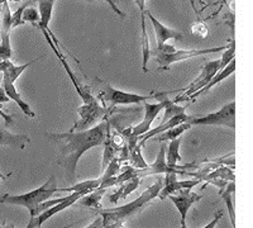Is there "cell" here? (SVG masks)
Instances as JSON below:
<instances>
[{"label":"cell","mask_w":253,"mask_h":228,"mask_svg":"<svg viewBox=\"0 0 253 228\" xmlns=\"http://www.w3.org/2000/svg\"><path fill=\"white\" fill-rule=\"evenodd\" d=\"M107 121L96 124L95 127L85 131H69L62 133H44V136L58 144V165L66 175L67 182L76 179L78 162L84 153L94 147L101 146L105 141L107 131L110 126Z\"/></svg>","instance_id":"1"},{"label":"cell","mask_w":253,"mask_h":228,"mask_svg":"<svg viewBox=\"0 0 253 228\" xmlns=\"http://www.w3.org/2000/svg\"><path fill=\"white\" fill-rule=\"evenodd\" d=\"M162 185H164V180L158 179L152 186L144 190L133 202L128 203L126 205H122V207H115V208L99 209V214H100L101 220H103L104 228L122 227L126 220H129L130 217L137 214L139 211H142L148 203L158 198V194H160V190L162 189Z\"/></svg>","instance_id":"2"},{"label":"cell","mask_w":253,"mask_h":228,"mask_svg":"<svg viewBox=\"0 0 253 228\" xmlns=\"http://www.w3.org/2000/svg\"><path fill=\"white\" fill-rule=\"evenodd\" d=\"M55 176H51L41 188L35 189L29 193L22 194V195H10V194H4L0 198L1 204L17 205V207H24L31 213V220L37 217V209L40 204H42L46 200L51 199V196L55 193H58V188L56 186Z\"/></svg>","instance_id":"3"},{"label":"cell","mask_w":253,"mask_h":228,"mask_svg":"<svg viewBox=\"0 0 253 228\" xmlns=\"http://www.w3.org/2000/svg\"><path fill=\"white\" fill-rule=\"evenodd\" d=\"M191 127L193 126H216V127H228L236 130V101H230L218 112L207 114L204 117H191L189 119Z\"/></svg>","instance_id":"4"},{"label":"cell","mask_w":253,"mask_h":228,"mask_svg":"<svg viewBox=\"0 0 253 228\" xmlns=\"http://www.w3.org/2000/svg\"><path fill=\"white\" fill-rule=\"evenodd\" d=\"M228 46H219L214 48H204V49H175L172 53H160L155 49H151V57L157 61V64L161 65L162 70L169 69V66L178 61L189 60V58L198 57V56L209 55V53L223 52L227 49Z\"/></svg>","instance_id":"5"},{"label":"cell","mask_w":253,"mask_h":228,"mask_svg":"<svg viewBox=\"0 0 253 228\" xmlns=\"http://www.w3.org/2000/svg\"><path fill=\"white\" fill-rule=\"evenodd\" d=\"M153 98V92L148 95H141V94H134V92H126L122 90L114 89L109 84L104 85V89L99 91L98 100L103 101L104 107L108 108L109 105H126V104H141L144 101L150 100Z\"/></svg>","instance_id":"6"},{"label":"cell","mask_w":253,"mask_h":228,"mask_svg":"<svg viewBox=\"0 0 253 228\" xmlns=\"http://www.w3.org/2000/svg\"><path fill=\"white\" fill-rule=\"evenodd\" d=\"M143 107H144L143 121L132 128L129 136H128V138H126V144H128V150L129 151L132 150V148H134L135 146L138 144L139 138L151 130V126H152L156 117H157L158 114H160V112L164 109V104L160 103V101L156 103V104L148 103V101H144Z\"/></svg>","instance_id":"7"},{"label":"cell","mask_w":253,"mask_h":228,"mask_svg":"<svg viewBox=\"0 0 253 228\" xmlns=\"http://www.w3.org/2000/svg\"><path fill=\"white\" fill-rule=\"evenodd\" d=\"M80 119L75 122L74 127L70 131H85L89 130L92 124L100 118H105L109 113V108L100 104V100H96L90 104H83L78 109Z\"/></svg>","instance_id":"8"},{"label":"cell","mask_w":253,"mask_h":228,"mask_svg":"<svg viewBox=\"0 0 253 228\" xmlns=\"http://www.w3.org/2000/svg\"><path fill=\"white\" fill-rule=\"evenodd\" d=\"M218 71H220V60H219V58L218 60H213L207 62V64L203 66L200 75H199L191 84H189V87L185 88V89L178 90V91H185V94L177 96L173 101H175V103H178V101L186 100L190 95H193L196 91H199L200 89L207 87V85L209 84V81L214 78V75H215Z\"/></svg>","instance_id":"9"},{"label":"cell","mask_w":253,"mask_h":228,"mask_svg":"<svg viewBox=\"0 0 253 228\" xmlns=\"http://www.w3.org/2000/svg\"><path fill=\"white\" fill-rule=\"evenodd\" d=\"M89 193L90 191H74V193H71L70 195H67L66 200H63V202L58 203V204L56 205H52V207H49L48 209L42 212L40 216H37L36 218H32V220L29 221L27 228H41V226L43 225L46 221H48L51 217L60 213V212L65 211V209H67L69 207H71V205L76 204V202H78L80 198H83L84 195H86V194Z\"/></svg>","instance_id":"10"},{"label":"cell","mask_w":253,"mask_h":228,"mask_svg":"<svg viewBox=\"0 0 253 228\" xmlns=\"http://www.w3.org/2000/svg\"><path fill=\"white\" fill-rule=\"evenodd\" d=\"M167 198L175 204L178 213L181 214V226H185L186 225L187 212L190 211V208H191L195 203H198L199 200L202 199L203 195L193 193L191 189H182V190H178L176 194L169 195Z\"/></svg>","instance_id":"11"},{"label":"cell","mask_w":253,"mask_h":228,"mask_svg":"<svg viewBox=\"0 0 253 228\" xmlns=\"http://www.w3.org/2000/svg\"><path fill=\"white\" fill-rule=\"evenodd\" d=\"M169 173H176L177 175H185V170H177V169L170 168L166 162V146L164 143L160 146V151L157 153L155 162L152 165H148V168L143 169V170H138L139 178H144V176L151 175H158V174H169Z\"/></svg>","instance_id":"12"},{"label":"cell","mask_w":253,"mask_h":228,"mask_svg":"<svg viewBox=\"0 0 253 228\" xmlns=\"http://www.w3.org/2000/svg\"><path fill=\"white\" fill-rule=\"evenodd\" d=\"M146 15L148 17V19L151 20V23H152L153 28H155L156 40H157V48L158 47H161L162 45L166 44V41L169 40L180 41L184 38L182 33L177 32V31H175V29H171L169 28V27L164 26L160 20L156 19L155 15H153L150 10H146Z\"/></svg>","instance_id":"13"},{"label":"cell","mask_w":253,"mask_h":228,"mask_svg":"<svg viewBox=\"0 0 253 228\" xmlns=\"http://www.w3.org/2000/svg\"><path fill=\"white\" fill-rule=\"evenodd\" d=\"M38 1V12H40V22H38V27L41 31H46L49 36H51L52 41L55 42L56 46L60 48L61 45L58 44L57 38L53 36L52 31L49 29L48 24L52 17V10H53V5H55V0H37Z\"/></svg>","instance_id":"14"},{"label":"cell","mask_w":253,"mask_h":228,"mask_svg":"<svg viewBox=\"0 0 253 228\" xmlns=\"http://www.w3.org/2000/svg\"><path fill=\"white\" fill-rule=\"evenodd\" d=\"M12 13L8 1H4L0 13V46L12 49L10 46V29H12Z\"/></svg>","instance_id":"15"},{"label":"cell","mask_w":253,"mask_h":228,"mask_svg":"<svg viewBox=\"0 0 253 228\" xmlns=\"http://www.w3.org/2000/svg\"><path fill=\"white\" fill-rule=\"evenodd\" d=\"M190 118H191V117L187 116L186 113H181V114H177V116L172 117V118L169 119V121L164 122V123H161V124H158L157 127L153 128V130L148 131L146 135H143V136L139 138L138 143L141 144V146H144V143H146L147 139L152 138V137L156 136V135H162V133L166 132L167 130H171V128L176 127V126H178V124L185 123V122L189 121Z\"/></svg>","instance_id":"16"},{"label":"cell","mask_w":253,"mask_h":228,"mask_svg":"<svg viewBox=\"0 0 253 228\" xmlns=\"http://www.w3.org/2000/svg\"><path fill=\"white\" fill-rule=\"evenodd\" d=\"M29 142H31V138L26 133H19V135L10 133L3 126H0V146L23 150Z\"/></svg>","instance_id":"17"},{"label":"cell","mask_w":253,"mask_h":228,"mask_svg":"<svg viewBox=\"0 0 253 228\" xmlns=\"http://www.w3.org/2000/svg\"><path fill=\"white\" fill-rule=\"evenodd\" d=\"M234 71H236V58L230 61L229 64H228L224 69L216 72L215 75H214V78L209 81V84H208L207 87H204L203 89H200L199 91H196L195 94H193V95H190L186 100H194V99H196L198 96L205 95V94H207V92L211 89V88L215 87V85L218 84V83H220V81H223V80H225L227 78H229V76L232 75Z\"/></svg>","instance_id":"18"},{"label":"cell","mask_w":253,"mask_h":228,"mask_svg":"<svg viewBox=\"0 0 253 228\" xmlns=\"http://www.w3.org/2000/svg\"><path fill=\"white\" fill-rule=\"evenodd\" d=\"M1 85H3L4 90H5L6 96H8L10 100L15 101L18 107L20 108V110H22V112H23L27 117H29V118H35L36 113L32 110L31 105L27 104L26 101L20 98V94L17 91L14 84H13V83H10L9 80H6V79H1Z\"/></svg>","instance_id":"19"},{"label":"cell","mask_w":253,"mask_h":228,"mask_svg":"<svg viewBox=\"0 0 253 228\" xmlns=\"http://www.w3.org/2000/svg\"><path fill=\"white\" fill-rule=\"evenodd\" d=\"M153 98H156L158 101H160V103H162V104H164L165 117H164V121H162V123L166 121H169V119H171L172 117L177 116V114L185 113V110H186V108H187V104L182 107V105H177L175 101L171 100V99L169 98V92H156V94H153Z\"/></svg>","instance_id":"20"},{"label":"cell","mask_w":253,"mask_h":228,"mask_svg":"<svg viewBox=\"0 0 253 228\" xmlns=\"http://www.w3.org/2000/svg\"><path fill=\"white\" fill-rule=\"evenodd\" d=\"M139 184H141V178H139V176H135V178L128 180V182H122L118 190L109 196V200L112 203H114V204H117L119 199H126V196L129 195L130 193L137 190Z\"/></svg>","instance_id":"21"},{"label":"cell","mask_w":253,"mask_h":228,"mask_svg":"<svg viewBox=\"0 0 253 228\" xmlns=\"http://www.w3.org/2000/svg\"><path fill=\"white\" fill-rule=\"evenodd\" d=\"M234 191H236V184H234V182H228L227 186L224 189H219V195H220L223 202L227 205L230 223H232L233 228H236V212H234L233 200H232V196H233Z\"/></svg>","instance_id":"22"},{"label":"cell","mask_w":253,"mask_h":228,"mask_svg":"<svg viewBox=\"0 0 253 228\" xmlns=\"http://www.w3.org/2000/svg\"><path fill=\"white\" fill-rule=\"evenodd\" d=\"M180 144H181V138L178 137V138L170 141V143H169V146L166 148L167 165L172 169H177V170H181V168L178 165H176L178 161L182 160L181 155H180Z\"/></svg>","instance_id":"23"},{"label":"cell","mask_w":253,"mask_h":228,"mask_svg":"<svg viewBox=\"0 0 253 228\" xmlns=\"http://www.w3.org/2000/svg\"><path fill=\"white\" fill-rule=\"evenodd\" d=\"M108 189H101V188H96L94 190L90 191L89 194L86 195H84L83 198L78 200V204L84 205V207H87V208H94V209H100L101 205L100 202L103 199L104 194L107 193Z\"/></svg>","instance_id":"24"},{"label":"cell","mask_w":253,"mask_h":228,"mask_svg":"<svg viewBox=\"0 0 253 228\" xmlns=\"http://www.w3.org/2000/svg\"><path fill=\"white\" fill-rule=\"evenodd\" d=\"M142 18V70L144 74L148 72L147 65L151 58V47L150 41H148V33H147L146 28V12L141 13Z\"/></svg>","instance_id":"25"},{"label":"cell","mask_w":253,"mask_h":228,"mask_svg":"<svg viewBox=\"0 0 253 228\" xmlns=\"http://www.w3.org/2000/svg\"><path fill=\"white\" fill-rule=\"evenodd\" d=\"M178 190H180V188H178L177 174L176 173L165 174L164 185H162V189L160 190V194H158V198H160L161 200H165L167 196L176 194Z\"/></svg>","instance_id":"26"},{"label":"cell","mask_w":253,"mask_h":228,"mask_svg":"<svg viewBox=\"0 0 253 228\" xmlns=\"http://www.w3.org/2000/svg\"><path fill=\"white\" fill-rule=\"evenodd\" d=\"M100 184L101 178L94 180H85V182H78V184L69 186V188H58V193H63V191H69V193H74V191H91L94 189L99 188Z\"/></svg>","instance_id":"27"},{"label":"cell","mask_w":253,"mask_h":228,"mask_svg":"<svg viewBox=\"0 0 253 228\" xmlns=\"http://www.w3.org/2000/svg\"><path fill=\"white\" fill-rule=\"evenodd\" d=\"M191 128V124L189 122H185V123L178 124L176 127L171 128V130H167L166 132H164L160 137H157L158 142H165V141H172V139L178 138V137H181L187 130Z\"/></svg>","instance_id":"28"},{"label":"cell","mask_w":253,"mask_h":228,"mask_svg":"<svg viewBox=\"0 0 253 228\" xmlns=\"http://www.w3.org/2000/svg\"><path fill=\"white\" fill-rule=\"evenodd\" d=\"M128 161H129L132 168L138 169V170H143V169L148 168V164L142 156V146L139 143L129 151V160Z\"/></svg>","instance_id":"29"},{"label":"cell","mask_w":253,"mask_h":228,"mask_svg":"<svg viewBox=\"0 0 253 228\" xmlns=\"http://www.w3.org/2000/svg\"><path fill=\"white\" fill-rule=\"evenodd\" d=\"M121 168H122V162L119 161L118 156L114 157L112 161L109 162L105 170L103 171V175L100 176L101 182L105 179H109V178H113V176H117L119 173H121Z\"/></svg>","instance_id":"30"},{"label":"cell","mask_w":253,"mask_h":228,"mask_svg":"<svg viewBox=\"0 0 253 228\" xmlns=\"http://www.w3.org/2000/svg\"><path fill=\"white\" fill-rule=\"evenodd\" d=\"M234 57H236V42L233 41V42H230V44L228 45L227 49L223 51V56L219 58V60H220V70L224 69V67L229 64L230 61L234 60Z\"/></svg>","instance_id":"31"},{"label":"cell","mask_w":253,"mask_h":228,"mask_svg":"<svg viewBox=\"0 0 253 228\" xmlns=\"http://www.w3.org/2000/svg\"><path fill=\"white\" fill-rule=\"evenodd\" d=\"M22 19H23V23H26V22L38 23V22H40V12H38L36 8H33V6H27V8L24 9Z\"/></svg>","instance_id":"32"},{"label":"cell","mask_w":253,"mask_h":228,"mask_svg":"<svg viewBox=\"0 0 253 228\" xmlns=\"http://www.w3.org/2000/svg\"><path fill=\"white\" fill-rule=\"evenodd\" d=\"M31 3H32V0H29V1L24 3L23 5L20 6V8H18L17 10H15V13H13L12 14V27L13 28H14V27H18L19 24H24L23 19H22V15H23L24 9H26L27 6L31 5Z\"/></svg>","instance_id":"33"},{"label":"cell","mask_w":253,"mask_h":228,"mask_svg":"<svg viewBox=\"0 0 253 228\" xmlns=\"http://www.w3.org/2000/svg\"><path fill=\"white\" fill-rule=\"evenodd\" d=\"M191 32H193V35L198 36V37L205 38L208 37L209 31H208L207 24L203 23V22H196V23H194L193 27H191Z\"/></svg>","instance_id":"34"},{"label":"cell","mask_w":253,"mask_h":228,"mask_svg":"<svg viewBox=\"0 0 253 228\" xmlns=\"http://www.w3.org/2000/svg\"><path fill=\"white\" fill-rule=\"evenodd\" d=\"M221 217H223V211H221V209H219V211L216 212L215 214H214L213 221L208 223V225L204 226V227H203V228H215V226L218 225V222H219V221H220Z\"/></svg>","instance_id":"35"},{"label":"cell","mask_w":253,"mask_h":228,"mask_svg":"<svg viewBox=\"0 0 253 228\" xmlns=\"http://www.w3.org/2000/svg\"><path fill=\"white\" fill-rule=\"evenodd\" d=\"M1 79H3V75L0 76V104H4V103H8L10 99L6 96L5 94V90H4L3 85H1Z\"/></svg>","instance_id":"36"},{"label":"cell","mask_w":253,"mask_h":228,"mask_svg":"<svg viewBox=\"0 0 253 228\" xmlns=\"http://www.w3.org/2000/svg\"><path fill=\"white\" fill-rule=\"evenodd\" d=\"M85 228H104L103 226V220H101V217H98V218H95L89 226H86Z\"/></svg>","instance_id":"37"},{"label":"cell","mask_w":253,"mask_h":228,"mask_svg":"<svg viewBox=\"0 0 253 228\" xmlns=\"http://www.w3.org/2000/svg\"><path fill=\"white\" fill-rule=\"evenodd\" d=\"M105 1H107V3L109 4L110 6H112V9H113V10H114V13H117V14H118L119 17H126V14H124V13L122 12L121 9H119L118 6L115 5V1H114V0H105Z\"/></svg>","instance_id":"38"},{"label":"cell","mask_w":253,"mask_h":228,"mask_svg":"<svg viewBox=\"0 0 253 228\" xmlns=\"http://www.w3.org/2000/svg\"><path fill=\"white\" fill-rule=\"evenodd\" d=\"M134 3H135V5L138 6L139 8V12L141 13H144L146 12V0H134Z\"/></svg>","instance_id":"39"},{"label":"cell","mask_w":253,"mask_h":228,"mask_svg":"<svg viewBox=\"0 0 253 228\" xmlns=\"http://www.w3.org/2000/svg\"><path fill=\"white\" fill-rule=\"evenodd\" d=\"M0 228H14V227L10 225V226H0Z\"/></svg>","instance_id":"40"},{"label":"cell","mask_w":253,"mask_h":228,"mask_svg":"<svg viewBox=\"0 0 253 228\" xmlns=\"http://www.w3.org/2000/svg\"><path fill=\"white\" fill-rule=\"evenodd\" d=\"M6 179V175H3V174H0V180Z\"/></svg>","instance_id":"41"},{"label":"cell","mask_w":253,"mask_h":228,"mask_svg":"<svg viewBox=\"0 0 253 228\" xmlns=\"http://www.w3.org/2000/svg\"><path fill=\"white\" fill-rule=\"evenodd\" d=\"M5 1H14V3H19V1H22V0H5Z\"/></svg>","instance_id":"42"},{"label":"cell","mask_w":253,"mask_h":228,"mask_svg":"<svg viewBox=\"0 0 253 228\" xmlns=\"http://www.w3.org/2000/svg\"><path fill=\"white\" fill-rule=\"evenodd\" d=\"M205 1H209V3H211V1H214V0H205Z\"/></svg>","instance_id":"43"},{"label":"cell","mask_w":253,"mask_h":228,"mask_svg":"<svg viewBox=\"0 0 253 228\" xmlns=\"http://www.w3.org/2000/svg\"><path fill=\"white\" fill-rule=\"evenodd\" d=\"M119 228H124V227H123V226H122V227H119Z\"/></svg>","instance_id":"44"}]
</instances>
